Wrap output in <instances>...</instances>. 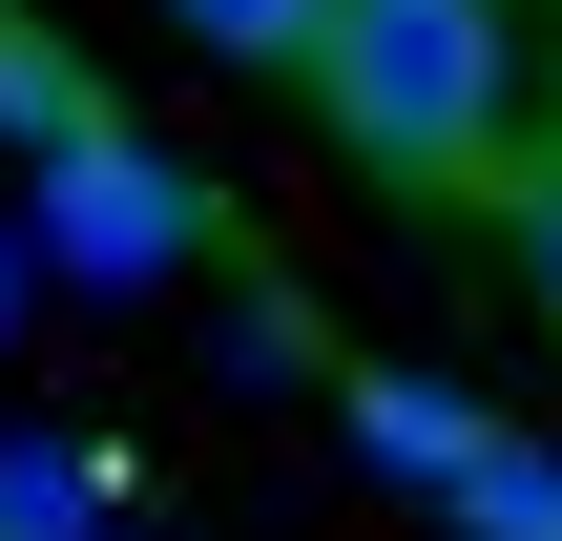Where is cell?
<instances>
[{
  "mask_svg": "<svg viewBox=\"0 0 562 541\" xmlns=\"http://www.w3.org/2000/svg\"><path fill=\"white\" fill-rule=\"evenodd\" d=\"M292 83H313V125H334L375 188L459 208V188L521 146V0H313Z\"/></svg>",
  "mask_w": 562,
  "mask_h": 541,
  "instance_id": "6da1fadb",
  "label": "cell"
},
{
  "mask_svg": "<svg viewBox=\"0 0 562 541\" xmlns=\"http://www.w3.org/2000/svg\"><path fill=\"white\" fill-rule=\"evenodd\" d=\"M21 250H42V292H188L209 271V188L125 104H83V125L21 146Z\"/></svg>",
  "mask_w": 562,
  "mask_h": 541,
  "instance_id": "7a4b0ae2",
  "label": "cell"
},
{
  "mask_svg": "<svg viewBox=\"0 0 562 541\" xmlns=\"http://www.w3.org/2000/svg\"><path fill=\"white\" fill-rule=\"evenodd\" d=\"M334 417H355V459H375V480H417V500H438V480L501 438L459 375H396V354H355V375H334Z\"/></svg>",
  "mask_w": 562,
  "mask_h": 541,
  "instance_id": "3957f363",
  "label": "cell"
},
{
  "mask_svg": "<svg viewBox=\"0 0 562 541\" xmlns=\"http://www.w3.org/2000/svg\"><path fill=\"white\" fill-rule=\"evenodd\" d=\"M0 541H125V480L83 438H0Z\"/></svg>",
  "mask_w": 562,
  "mask_h": 541,
  "instance_id": "277c9868",
  "label": "cell"
},
{
  "mask_svg": "<svg viewBox=\"0 0 562 541\" xmlns=\"http://www.w3.org/2000/svg\"><path fill=\"white\" fill-rule=\"evenodd\" d=\"M438 521H459V541H562V459H521V438H480V459L438 480Z\"/></svg>",
  "mask_w": 562,
  "mask_h": 541,
  "instance_id": "5b68a950",
  "label": "cell"
},
{
  "mask_svg": "<svg viewBox=\"0 0 562 541\" xmlns=\"http://www.w3.org/2000/svg\"><path fill=\"white\" fill-rule=\"evenodd\" d=\"M83 104H104V83H83V63H63L21 0H0V146H42V125H83Z\"/></svg>",
  "mask_w": 562,
  "mask_h": 541,
  "instance_id": "8992f818",
  "label": "cell"
},
{
  "mask_svg": "<svg viewBox=\"0 0 562 541\" xmlns=\"http://www.w3.org/2000/svg\"><path fill=\"white\" fill-rule=\"evenodd\" d=\"M480 188H501V229H521V292L562 313V146H501Z\"/></svg>",
  "mask_w": 562,
  "mask_h": 541,
  "instance_id": "52a82bcc",
  "label": "cell"
},
{
  "mask_svg": "<svg viewBox=\"0 0 562 541\" xmlns=\"http://www.w3.org/2000/svg\"><path fill=\"white\" fill-rule=\"evenodd\" d=\"M209 63H250V83H292V42H313V0H167Z\"/></svg>",
  "mask_w": 562,
  "mask_h": 541,
  "instance_id": "ba28073f",
  "label": "cell"
},
{
  "mask_svg": "<svg viewBox=\"0 0 562 541\" xmlns=\"http://www.w3.org/2000/svg\"><path fill=\"white\" fill-rule=\"evenodd\" d=\"M21 292H42V250H21V208H0V334H21Z\"/></svg>",
  "mask_w": 562,
  "mask_h": 541,
  "instance_id": "9c48e42d",
  "label": "cell"
}]
</instances>
